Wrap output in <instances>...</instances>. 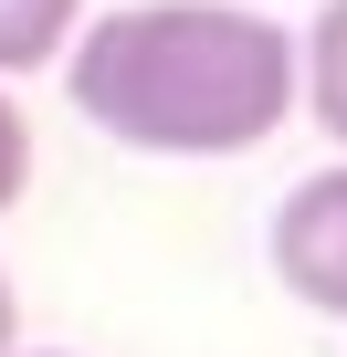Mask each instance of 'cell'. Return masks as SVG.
Returning <instances> with one entry per match:
<instances>
[{
    "instance_id": "obj_1",
    "label": "cell",
    "mask_w": 347,
    "mask_h": 357,
    "mask_svg": "<svg viewBox=\"0 0 347 357\" xmlns=\"http://www.w3.org/2000/svg\"><path fill=\"white\" fill-rule=\"evenodd\" d=\"M64 95L137 158H253L295 116V32L253 0H126L74 22Z\"/></svg>"
},
{
    "instance_id": "obj_2",
    "label": "cell",
    "mask_w": 347,
    "mask_h": 357,
    "mask_svg": "<svg viewBox=\"0 0 347 357\" xmlns=\"http://www.w3.org/2000/svg\"><path fill=\"white\" fill-rule=\"evenodd\" d=\"M263 252H274V284H284L305 315H347V158L305 168L295 190L274 200Z\"/></svg>"
},
{
    "instance_id": "obj_3",
    "label": "cell",
    "mask_w": 347,
    "mask_h": 357,
    "mask_svg": "<svg viewBox=\"0 0 347 357\" xmlns=\"http://www.w3.org/2000/svg\"><path fill=\"white\" fill-rule=\"evenodd\" d=\"M295 105L337 137V158H347V0H326V11L295 32Z\"/></svg>"
},
{
    "instance_id": "obj_4",
    "label": "cell",
    "mask_w": 347,
    "mask_h": 357,
    "mask_svg": "<svg viewBox=\"0 0 347 357\" xmlns=\"http://www.w3.org/2000/svg\"><path fill=\"white\" fill-rule=\"evenodd\" d=\"M74 22H84V0H0V84H22V74L64 63Z\"/></svg>"
},
{
    "instance_id": "obj_5",
    "label": "cell",
    "mask_w": 347,
    "mask_h": 357,
    "mask_svg": "<svg viewBox=\"0 0 347 357\" xmlns=\"http://www.w3.org/2000/svg\"><path fill=\"white\" fill-rule=\"evenodd\" d=\"M22 190H32V116L11 105V84H0V221L22 211Z\"/></svg>"
},
{
    "instance_id": "obj_6",
    "label": "cell",
    "mask_w": 347,
    "mask_h": 357,
    "mask_svg": "<svg viewBox=\"0 0 347 357\" xmlns=\"http://www.w3.org/2000/svg\"><path fill=\"white\" fill-rule=\"evenodd\" d=\"M0 347H22V294H11V273H0Z\"/></svg>"
},
{
    "instance_id": "obj_7",
    "label": "cell",
    "mask_w": 347,
    "mask_h": 357,
    "mask_svg": "<svg viewBox=\"0 0 347 357\" xmlns=\"http://www.w3.org/2000/svg\"><path fill=\"white\" fill-rule=\"evenodd\" d=\"M0 357H64V347H0Z\"/></svg>"
}]
</instances>
